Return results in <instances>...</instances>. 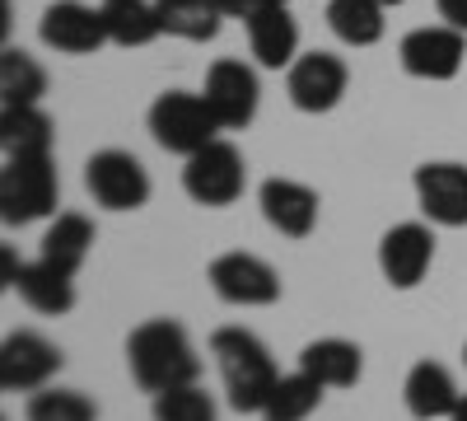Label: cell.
I'll use <instances>...</instances> for the list:
<instances>
[{"instance_id":"1","label":"cell","mask_w":467,"mask_h":421,"mask_svg":"<svg viewBox=\"0 0 467 421\" xmlns=\"http://www.w3.org/2000/svg\"><path fill=\"white\" fill-rule=\"evenodd\" d=\"M127 370L131 379L154 398L178 384H197L202 379V356L178 319H145L127 337Z\"/></svg>"},{"instance_id":"2","label":"cell","mask_w":467,"mask_h":421,"mask_svg":"<svg viewBox=\"0 0 467 421\" xmlns=\"http://www.w3.org/2000/svg\"><path fill=\"white\" fill-rule=\"evenodd\" d=\"M211 356L220 365V379H224V398L234 412H257L266 407L271 389H276V361H271L266 342L248 328H215L211 332Z\"/></svg>"},{"instance_id":"3","label":"cell","mask_w":467,"mask_h":421,"mask_svg":"<svg viewBox=\"0 0 467 421\" xmlns=\"http://www.w3.org/2000/svg\"><path fill=\"white\" fill-rule=\"evenodd\" d=\"M57 197H61V178H57L52 150L5 155V169H0V220L10 229L57 216Z\"/></svg>"},{"instance_id":"4","label":"cell","mask_w":467,"mask_h":421,"mask_svg":"<svg viewBox=\"0 0 467 421\" xmlns=\"http://www.w3.org/2000/svg\"><path fill=\"white\" fill-rule=\"evenodd\" d=\"M150 136L160 150H169V155H197L202 145H211L224 127L215 122V112L202 94L192 89H164L160 99L150 103Z\"/></svg>"},{"instance_id":"5","label":"cell","mask_w":467,"mask_h":421,"mask_svg":"<svg viewBox=\"0 0 467 421\" xmlns=\"http://www.w3.org/2000/svg\"><path fill=\"white\" fill-rule=\"evenodd\" d=\"M244 187H248V164H244V150L215 136L211 145H202L197 155H187L182 164V193L197 202V206H234L244 197Z\"/></svg>"},{"instance_id":"6","label":"cell","mask_w":467,"mask_h":421,"mask_svg":"<svg viewBox=\"0 0 467 421\" xmlns=\"http://www.w3.org/2000/svg\"><path fill=\"white\" fill-rule=\"evenodd\" d=\"M206 281H211V290H215L224 304H234V310H266V304L281 300V272H276L266 258L244 253V248L220 253V258L211 262Z\"/></svg>"},{"instance_id":"7","label":"cell","mask_w":467,"mask_h":421,"mask_svg":"<svg viewBox=\"0 0 467 421\" xmlns=\"http://www.w3.org/2000/svg\"><path fill=\"white\" fill-rule=\"evenodd\" d=\"M85 187L103 211H140L150 202V174L131 150H99L85 164Z\"/></svg>"},{"instance_id":"8","label":"cell","mask_w":467,"mask_h":421,"mask_svg":"<svg viewBox=\"0 0 467 421\" xmlns=\"http://www.w3.org/2000/svg\"><path fill=\"white\" fill-rule=\"evenodd\" d=\"M202 99L211 103L215 122H220L224 132H244V127L257 118V108H262V80H257V70H253L248 61L220 57V61L206 70Z\"/></svg>"},{"instance_id":"9","label":"cell","mask_w":467,"mask_h":421,"mask_svg":"<svg viewBox=\"0 0 467 421\" xmlns=\"http://www.w3.org/2000/svg\"><path fill=\"white\" fill-rule=\"evenodd\" d=\"M66 365L61 347L52 337L33 332V328H19L0 342V389L5 394H37L47 389L57 370Z\"/></svg>"},{"instance_id":"10","label":"cell","mask_w":467,"mask_h":421,"mask_svg":"<svg viewBox=\"0 0 467 421\" xmlns=\"http://www.w3.org/2000/svg\"><path fill=\"white\" fill-rule=\"evenodd\" d=\"M398 61L411 80H431V85H444L462 70L467 61V33L453 28V24H425V28H411L402 43H398Z\"/></svg>"},{"instance_id":"11","label":"cell","mask_w":467,"mask_h":421,"mask_svg":"<svg viewBox=\"0 0 467 421\" xmlns=\"http://www.w3.org/2000/svg\"><path fill=\"white\" fill-rule=\"evenodd\" d=\"M350 89V66L337 52H299L295 66L285 70V94L299 112L318 118V112H332Z\"/></svg>"},{"instance_id":"12","label":"cell","mask_w":467,"mask_h":421,"mask_svg":"<svg viewBox=\"0 0 467 421\" xmlns=\"http://www.w3.org/2000/svg\"><path fill=\"white\" fill-rule=\"evenodd\" d=\"M435 262V229L425 220H402L379 239V272L393 290H416Z\"/></svg>"},{"instance_id":"13","label":"cell","mask_w":467,"mask_h":421,"mask_svg":"<svg viewBox=\"0 0 467 421\" xmlns=\"http://www.w3.org/2000/svg\"><path fill=\"white\" fill-rule=\"evenodd\" d=\"M0 267H5V290H19V300L28 304V310L52 314V319L75 310V277L57 272V267H47L43 258H37V262H19L15 244H5V248H0Z\"/></svg>"},{"instance_id":"14","label":"cell","mask_w":467,"mask_h":421,"mask_svg":"<svg viewBox=\"0 0 467 421\" xmlns=\"http://www.w3.org/2000/svg\"><path fill=\"white\" fill-rule=\"evenodd\" d=\"M416 187V206L431 225L462 229L467 225V164L458 160H431L411 174Z\"/></svg>"},{"instance_id":"15","label":"cell","mask_w":467,"mask_h":421,"mask_svg":"<svg viewBox=\"0 0 467 421\" xmlns=\"http://www.w3.org/2000/svg\"><path fill=\"white\" fill-rule=\"evenodd\" d=\"M37 37L43 47L61 52V57H89L108 43V24H103V5H85V0H57L37 19Z\"/></svg>"},{"instance_id":"16","label":"cell","mask_w":467,"mask_h":421,"mask_svg":"<svg viewBox=\"0 0 467 421\" xmlns=\"http://www.w3.org/2000/svg\"><path fill=\"white\" fill-rule=\"evenodd\" d=\"M257 206H262V220L276 229L285 239H308L318 229V193L299 178H266L257 187Z\"/></svg>"},{"instance_id":"17","label":"cell","mask_w":467,"mask_h":421,"mask_svg":"<svg viewBox=\"0 0 467 421\" xmlns=\"http://www.w3.org/2000/svg\"><path fill=\"white\" fill-rule=\"evenodd\" d=\"M248 47L257 57L262 70H290L299 57V24L290 15V5H257L248 19Z\"/></svg>"},{"instance_id":"18","label":"cell","mask_w":467,"mask_h":421,"mask_svg":"<svg viewBox=\"0 0 467 421\" xmlns=\"http://www.w3.org/2000/svg\"><path fill=\"white\" fill-rule=\"evenodd\" d=\"M402 398H407V412L416 421H449L462 389H458V379L449 374V365L440 361H416L407 370V384H402Z\"/></svg>"},{"instance_id":"19","label":"cell","mask_w":467,"mask_h":421,"mask_svg":"<svg viewBox=\"0 0 467 421\" xmlns=\"http://www.w3.org/2000/svg\"><path fill=\"white\" fill-rule=\"evenodd\" d=\"M299 370L314 374L323 389H350L365 374V352L346 337H318L299 352Z\"/></svg>"},{"instance_id":"20","label":"cell","mask_w":467,"mask_h":421,"mask_svg":"<svg viewBox=\"0 0 467 421\" xmlns=\"http://www.w3.org/2000/svg\"><path fill=\"white\" fill-rule=\"evenodd\" d=\"M89 248H94V220L80 216V211H57L52 225H47V235H43V253L37 258H43L47 267H57V272L75 277L85 267Z\"/></svg>"},{"instance_id":"21","label":"cell","mask_w":467,"mask_h":421,"mask_svg":"<svg viewBox=\"0 0 467 421\" xmlns=\"http://www.w3.org/2000/svg\"><path fill=\"white\" fill-rule=\"evenodd\" d=\"M154 10H160V28L169 37H182V43H211L229 19L220 0H154Z\"/></svg>"},{"instance_id":"22","label":"cell","mask_w":467,"mask_h":421,"mask_svg":"<svg viewBox=\"0 0 467 421\" xmlns=\"http://www.w3.org/2000/svg\"><path fill=\"white\" fill-rule=\"evenodd\" d=\"M103 24L108 43L117 47H150L154 37H164L154 0H103Z\"/></svg>"},{"instance_id":"23","label":"cell","mask_w":467,"mask_h":421,"mask_svg":"<svg viewBox=\"0 0 467 421\" xmlns=\"http://www.w3.org/2000/svg\"><path fill=\"white\" fill-rule=\"evenodd\" d=\"M47 94V70L37 57H28L24 47H5L0 52V108H28L43 103Z\"/></svg>"},{"instance_id":"24","label":"cell","mask_w":467,"mask_h":421,"mask_svg":"<svg viewBox=\"0 0 467 421\" xmlns=\"http://www.w3.org/2000/svg\"><path fill=\"white\" fill-rule=\"evenodd\" d=\"M388 5L383 0H327V28L346 47H374L383 37Z\"/></svg>"},{"instance_id":"25","label":"cell","mask_w":467,"mask_h":421,"mask_svg":"<svg viewBox=\"0 0 467 421\" xmlns=\"http://www.w3.org/2000/svg\"><path fill=\"white\" fill-rule=\"evenodd\" d=\"M57 122L43 112V103L28 108H0V150L5 155H24V150H52Z\"/></svg>"},{"instance_id":"26","label":"cell","mask_w":467,"mask_h":421,"mask_svg":"<svg viewBox=\"0 0 467 421\" xmlns=\"http://www.w3.org/2000/svg\"><path fill=\"white\" fill-rule=\"evenodd\" d=\"M318 403H323V384L314 374L295 370V374L276 379V389H271V398L262 407V421H308L318 412Z\"/></svg>"},{"instance_id":"27","label":"cell","mask_w":467,"mask_h":421,"mask_svg":"<svg viewBox=\"0 0 467 421\" xmlns=\"http://www.w3.org/2000/svg\"><path fill=\"white\" fill-rule=\"evenodd\" d=\"M150 416L154 421H220V407H215V398L202 389V379H197V384H178V389L154 394Z\"/></svg>"},{"instance_id":"28","label":"cell","mask_w":467,"mask_h":421,"mask_svg":"<svg viewBox=\"0 0 467 421\" xmlns=\"http://www.w3.org/2000/svg\"><path fill=\"white\" fill-rule=\"evenodd\" d=\"M28 421H99V407L80 389H37L28 398Z\"/></svg>"},{"instance_id":"29","label":"cell","mask_w":467,"mask_h":421,"mask_svg":"<svg viewBox=\"0 0 467 421\" xmlns=\"http://www.w3.org/2000/svg\"><path fill=\"white\" fill-rule=\"evenodd\" d=\"M435 10H440L444 24H453V28L467 33V0H435Z\"/></svg>"},{"instance_id":"30","label":"cell","mask_w":467,"mask_h":421,"mask_svg":"<svg viewBox=\"0 0 467 421\" xmlns=\"http://www.w3.org/2000/svg\"><path fill=\"white\" fill-rule=\"evenodd\" d=\"M220 10H224L229 19H248V15L257 10V0H220Z\"/></svg>"},{"instance_id":"31","label":"cell","mask_w":467,"mask_h":421,"mask_svg":"<svg viewBox=\"0 0 467 421\" xmlns=\"http://www.w3.org/2000/svg\"><path fill=\"white\" fill-rule=\"evenodd\" d=\"M449 421H467V394L458 398V407H453V416H449Z\"/></svg>"},{"instance_id":"32","label":"cell","mask_w":467,"mask_h":421,"mask_svg":"<svg viewBox=\"0 0 467 421\" xmlns=\"http://www.w3.org/2000/svg\"><path fill=\"white\" fill-rule=\"evenodd\" d=\"M257 5H295V0H257Z\"/></svg>"},{"instance_id":"33","label":"cell","mask_w":467,"mask_h":421,"mask_svg":"<svg viewBox=\"0 0 467 421\" xmlns=\"http://www.w3.org/2000/svg\"><path fill=\"white\" fill-rule=\"evenodd\" d=\"M383 5H388V10H393V5H402V0H383Z\"/></svg>"},{"instance_id":"34","label":"cell","mask_w":467,"mask_h":421,"mask_svg":"<svg viewBox=\"0 0 467 421\" xmlns=\"http://www.w3.org/2000/svg\"><path fill=\"white\" fill-rule=\"evenodd\" d=\"M462 361H467V342H462Z\"/></svg>"}]
</instances>
